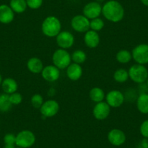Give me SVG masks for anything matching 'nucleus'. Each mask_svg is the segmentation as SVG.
Here are the masks:
<instances>
[{
  "mask_svg": "<svg viewBox=\"0 0 148 148\" xmlns=\"http://www.w3.org/2000/svg\"><path fill=\"white\" fill-rule=\"evenodd\" d=\"M89 97L92 102L98 103L104 101L105 99V95L103 89L99 87H94L89 91Z\"/></svg>",
  "mask_w": 148,
  "mask_h": 148,
  "instance_id": "412c9836",
  "label": "nucleus"
},
{
  "mask_svg": "<svg viewBox=\"0 0 148 148\" xmlns=\"http://www.w3.org/2000/svg\"><path fill=\"white\" fill-rule=\"evenodd\" d=\"M41 73L42 78L48 82H56L60 76V69L54 65H49L44 67Z\"/></svg>",
  "mask_w": 148,
  "mask_h": 148,
  "instance_id": "4468645a",
  "label": "nucleus"
},
{
  "mask_svg": "<svg viewBox=\"0 0 148 148\" xmlns=\"http://www.w3.org/2000/svg\"><path fill=\"white\" fill-rule=\"evenodd\" d=\"M140 134L144 138H147L148 139V119L145 120L142 122L139 128Z\"/></svg>",
  "mask_w": 148,
  "mask_h": 148,
  "instance_id": "2f4dec72",
  "label": "nucleus"
},
{
  "mask_svg": "<svg viewBox=\"0 0 148 148\" xmlns=\"http://www.w3.org/2000/svg\"><path fill=\"white\" fill-rule=\"evenodd\" d=\"M110 108L109 105L104 101L96 103L92 110L94 117L98 121L105 120L110 113Z\"/></svg>",
  "mask_w": 148,
  "mask_h": 148,
  "instance_id": "f8f14e48",
  "label": "nucleus"
},
{
  "mask_svg": "<svg viewBox=\"0 0 148 148\" xmlns=\"http://www.w3.org/2000/svg\"><path fill=\"white\" fill-rule=\"evenodd\" d=\"M10 95V100L12 105H18L22 102L23 96L18 92H14Z\"/></svg>",
  "mask_w": 148,
  "mask_h": 148,
  "instance_id": "c85d7f7f",
  "label": "nucleus"
},
{
  "mask_svg": "<svg viewBox=\"0 0 148 148\" xmlns=\"http://www.w3.org/2000/svg\"><path fill=\"white\" fill-rule=\"evenodd\" d=\"M84 42L87 47L95 49L97 47L100 42V38L97 31L89 30L86 31L84 36Z\"/></svg>",
  "mask_w": 148,
  "mask_h": 148,
  "instance_id": "2eb2a0df",
  "label": "nucleus"
},
{
  "mask_svg": "<svg viewBox=\"0 0 148 148\" xmlns=\"http://www.w3.org/2000/svg\"><path fill=\"white\" fill-rule=\"evenodd\" d=\"M2 81H3V79H2V75H1V74H0V86H1V85H2Z\"/></svg>",
  "mask_w": 148,
  "mask_h": 148,
  "instance_id": "c9c22d12",
  "label": "nucleus"
},
{
  "mask_svg": "<svg viewBox=\"0 0 148 148\" xmlns=\"http://www.w3.org/2000/svg\"><path fill=\"white\" fill-rule=\"evenodd\" d=\"M15 148H22V147H16Z\"/></svg>",
  "mask_w": 148,
  "mask_h": 148,
  "instance_id": "4c0bfd02",
  "label": "nucleus"
},
{
  "mask_svg": "<svg viewBox=\"0 0 148 148\" xmlns=\"http://www.w3.org/2000/svg\"><path fill=\"white\" fill-rule=\"evenodd\" d=\"M83 74V69L81 65L76 63H71L66 68V75L68 79L71 81L76 82L82 78Z\"/></svg>",
  "mask_w": 148,
  "mask_h": 148,
  "instance_id": "dca6fc26",
  "label": "nucleus"
},
{
  "mask_svg": "<svg viewBox=\"0 0 148 148\" xmlns=\"http://www.w3.org/2000/svg\"><path fill=\"white\" fill-rule=\"evenodd\" d=\"M39 110L43 117L52 118L58 114L60 110V105L58 101L55 99H48L44 102Z\"/></svg>",
  "mask_w": 148,
  "mask_h": 148,
  "instance_id": "6e6552de",
  "label": "nucleus"
},
{
  "mask_svg": "<svg viewBox=\"0 0 148 148\" xmlns=\"http://www.w3.org/2000/svg\"><path fill=\"white\" fill-rule=\"evenodd\" d=\"M102 6L97 2H91L86 4L83 9V15L89 20L99 18L102 14Z\"/></svg>",
  "mask_w": 148,
  "mask_h": 148,
  "instance_id": "9b49d317",
  "label": "nucleus"
},
{
  "mask_svg": "<svg viewBox=\"0 0 148 148\" xmlns=\"http://www.w3.org/2000/svg\"><path fill=\"white\" fill-rule=\"evenodd\" d=\"M132 59L137 64L146 65L148 63V45L140 44L133 49L132 52Z\"/></svg>",
  "mask_w": 148,
  "mask_h": 148,
  "instance_id": "423d86ee",
  "label": "nucleus"
},
{
  "mask_svg": "<svg viewBox=\"0 0 148 148\" xmlns=\"http://www.w3.org/2000/svg\"><path fill=\"white\" fill-rule=\"evenodd\" d=\"M71 25L76 32L86 33L90 29V20L84 15H77L71 19Z\"/></svg>",
  "mask_w": 148,
  "mask_h": 148,
  "instance_id": "0eeeda50",
  "label": "nucleus"
},
{
  "mask_svg": "<svg viewBox=\"0 0 148 148\" xmlns=\"http://www.w3.org/2000/svg\"><path fill=\"white\" fill-rule=\"evenodd\" d=\"M15 139H16V136L13 134H7L4 136L5 145H15Z\"/></svg>",
  "mask_w": 148,
  "mask_h": 148,
  "instance_id": "7c9ffc66",
  "label": "nucleus"
},
{
  "mask_svg": "<svg viewBox=\"0 0 148 148\" xmlns=\"http://www.w3.org/2000/svg\"><path fill=\"white\" fill-rule=\"evenodd\" d=\"M108 139L113 146L119 147L123 145L126 140V136L124 132L119 129H113L108 134Z\"/></svg>",
  "mask_w": 148,
  "mask_h": 148,
  "instance_id": "ddd939ff",
  "label": "nucleus"
},
{
  "mask_svg": "<svg viewBox=\"0 0 148 148\" xmlns=\"http://www.w3.org/2000/svg\"><path fill=\"white\" fill-rule=\"evenodd\" d=\"M12 105L10 100V95L8 94L0 95V111L1 112H8L12 108Z\"/></svg>",
  "mask_w": 148,
  "mask_h": 148,
  "instance_id": "393cba45",
  "label": "nucleus"
},
{
  "mask_svg": "<svg viewBox=\"0 0 148 148\" xmlns=\"http://www.w3.org/2000/svg\"><path fill=\"white\" fill-rule=\"evenodd\" d=\"M10 7L15 13H23L26 10L27 3L26 0H10Z\"/></svg>",
  "mask_w": 148,
  "mask_h": 148,
  "instance_id": "4be33fe9",
  "label": "nucleus"
},
{
  "mask_svg": "<svg viewBox=\"0 0 148 148\" xmlns=\"http://www.w3.org/2000/svg\"><path fill=\"white\" fill-rule=\"evenodd\" d=\"M1 86L3 92L8 95H11L14 92H16L18 89V83L12 78H6L3 79Z\"/></svg>",
  "mask_w": 148,
  "mask_h": 148,
  "instance_id": "6ab92c4d",
  "label": "nucleus"
},
{
  "mask_svg": "<svg viewBox=\"0 0 148 148\" xmlns=\"http://www.w3.org/2000/svg\"><path fill=\"white\" fill-rule=\"evenodd\" d=\"M129 73L124 68H119L113 73V79L118 83H124L129 79Z\"/></svg>",
  "mask_w": 148,
  "mask_h": 148,
  "instance_id": "b1692460",
  "label": "nucleus"
},
{
  "mask_svg": "<svg viewBox=\"0 0 148 148\" xmlns=\"http://www.w3.org/2000/svg\"><path fill=\"white\" fill-rule=\"evenodd\" d=\"M74 36L68 31H61L56 36V43L60 49H70L74 45Z\"/></svg>",
  "mask_w": 148,
  "mask_h": 148,
  "instance_id": "9d476101",
  "label": "nucleus"
},
{
  "mask_svg": "<svg viewBox=\"0 0 148 148\" xmlns=\"http://www.w3.org/2000/svg\"><path fill=\"white\" fill-rule=\"evenodd\" d=\"M62 24L57 17L50 15L45 18L42 24V31L43 34L49 38L56 37L60 33Z\"/></svg>",
  "mask_w": 148,
  "mask_h": 148,
  "instance_id": "f03ea898",
  "label": "nucleus"
},
{
  "mask_svg": "<svg viewBox=\"0 0 148 148\" xmlns=\"http://www.w3.org/2000/svg\"><path fill=\"white\" fill-rule=\"evenodd\" d=\"M44 67L45 66L42 60L36 57L31 58L27 62V68L28 71L34 74L41 73Z\"/></svg>",
  "mask_w": 148,
  "mask_h": 148,
  "instance_id": "a211bd4d",
  "label": "nucleus"
},
{
  "mask_svg": "<svg viewBox=\"0 0 148 148\" xmlns=\"http://www.w3.org/2000/svg\"><path fill=\"white\" fill-rule=\"evenodd\" d=\"M15 145H5L4 148H15Z\"/></svg>",
  "mask_w": 148,
  "mask_h": 148,
  "instance_id": "72a5a7b5",
  "label": "nucleus"
},
{
  "mask_svg": "<svg viewBox=\"0 0 148 148\" xmlns=\"http://www.w3.org/2000/svg\"><path fill=\"white\" fill-rule=\"evenodd\" d=\"M102 14L110 22L119 23L123 20L125 11L120 2L116 0H110L102 6Z\"/></svg>",
  "mask_w": 148,
  "mask_h": 148,
  "instance_id": "f257e3e1",
  "label": "nucleus"
},
{
  "mask_svg": "<svg viewBox=\"0 0 148 148\" xmlns=\"http://www.w3.org/2000/svg\"><path fill=\"white\" fill-rule=\"evenodd\" d=\"M116 60L121 64H127L132 60V55L127 49H121L116 54Z\"/></svg>",
  "mask_w": 148,
  "mask_h": 148,
  "instance_id": "5701e85b",
  "label": "nucleus"
},
{
  "mask_svg": "<svg viewBox=\"0 0 148 148\" xmlns=\"http://www.w3.org/2000/svg\"><path fill=\"white\" fill-rule=\"evenodd\" d=\"M71 60L74 63L82 65L86 60V54L82 49H76L71 55Z\"/></svg>",
  "mask_w": 148,
  "mask_h": 148,
  "instance_id": "a878e982",
  "label": "nucleus"
},
{
  "mask_svg": "<svg viewBox=\"0 0 148 148\" xmlns=\"http://www.w3.org/2000/svg\"><path fill=\"white\" fill-rule=\"evenodd\" d=\"M15 18V12L10 5H0V23L3 24H9L13 21Z\"/></svg>",
  "mask_w": 148,
  "mask_h": 148,
  "instance_id": "f3484780",
  "label": "nucleus"
},
{
  "mask_svg": "<svg viewBox=\"0 0 148 148\" xmlns=\"http://www.w3.org/2000/svg\"><path fill=\"white\" fill-rule=\"evenodd\" d=\"M44 98L39 94H35L33 95L31 98V105L36 109H40L42 105L44 103Z\"/></svg>",
  "mask_w": 148,
  "mask_h": 148,
  "instance_id": "cd10ccee",
  "label": "nucleus"
},
{
  "mask_svg": "<svg viewBox=\"0 0 148 148\" xmlns=\"http://www.w3.org/2000/svg\"><path fill=\"white\" fill-rule=\"evenodd\" d=\"M27 6L32 10H37L42 7L43 0H26Z\"/></svg>",
  "mask_w": 148,
  "mask_h": 148,
  "instance_id": "c756f323",
  "label": "nucleus"
},
{
  "mask_svg": "<svg viewBox=\"0 0 148 148\" xmlns=\"http://www.w3.org/2000/svg\"><path fill=\"white\" fill-rule=\"evenodd\" d=\"M105 100L110 108H119L124 102L125 96L121 91L113 89L105 95Z\"/></svg>",
  "mask_w": 148,
  "mask_h": 148,
  "instance_id": "1a4fd4ad",
  "label": "nucleus"
},
{
  "mask_svg": "<svg viewBox=\"0 0 148 148\" xmlns=\"http://www.w3.org/2000/svg\"><path fill=\"white\" fill-rule=\"evenodd\" d=\"M128 73L129 79L139 84H144L148 79V71L144 65L134 64L129 68Z\"/></svg>",
  "mask_w": 148,
  "mask_h": 148,
  "instance_id": "7ed1b4c3",
  "label": "nucleus"
},
{
  "mask_svg": "<svg viewBox=\"0 0 148 148\" xmlns=\"http://www.w3.org/2000/svg\"><path fill=\"white\" fill-rule=\"evenodd\" d=\"M36 136L30 130H23L16 135L15 145L22 148H29L35 144Z\"/></svg>",
  "mask_w": 148,
  "mask_h": 148,
  "instance_id": "39448f33",
  "label": "nucleus"
},
{
  "mask_svg": "<svg viewBox=\"0 0 148 148\" xmlns=\"http://www.w3.org/2000/svg\"><path fill=\"white\" fill-rule=\"evenodd\" d=\"M139 148H148V139L144 138L139 145Z\"/></svg>",
  "mask_w": 148,
  "mask_h": 148,
  "instance_id": "473e14b6",
  "label": "nucleus"
},
{
  "mask_svg": "<svg viewBox=\"0 0 148 148\" xmlns=\"http://www.w3.org/2000/svg\"><path fill=\"white\" fill-rule=\"evenodd\" d=\"M136 108L141 113L148 114V94L141 93L136 99Z\"/></svg>",
  "mask_w": 148,
  "mask_h": 148,
  "instance_id": "aec40b11",
  "label": "nucleus"
},
{
  "mask_svg": "<svg viewBox=\"0 0 148 148\" xmlns=\"http://www.w3.org/2000/svg\"><path fill=\"white\" fill-rule=\"evenodd\" d=\"M147 87H148V79H147Z\"/></svg>",
  "mask_w": 148,
  "mask_h": 148,
  "instance_id": "e433bc0d",
  "label": "nucleus"
},
{
  "mask_svg": "<svg viewBox=\"0 0 148 148\" xmlns=\"http://www.w3.org/2000/svg\"><path fill=\"white\" fill-rule=\"evenodd\" d=\"M104 26H105V23L100 18H97L90 21V29L92 31L98 32L103 29Z\"/></svg>",
  "mask_w": 148,
  "mask_h": 148,
  "instance_id": "bb28decb",
  "label": "nucleus"
},
{
  "mask_svg": "<svg viewBox=\"0 0 148 148\" xmlns=\"http://www.w3.org/2000/svg\"><path fill=\"white\" fill-rule=\"evenodd\" d=\"M140 1L145 6L148 7V0H140Z\"/></svg>",
  "mask_w": 148,
  "mask_h": 148,
  "instance_id": "f704fd0d",
  "label": "nucleus"
},
{
  "mask_svg": "<svg viewBox=\"0 0 148 148\" xmlns=\"http://www.w3.org/2000/svg\"><path fill=\"white\" fill-rule=\"evenodd\" d=\"M52 62L60 70L66 69L71 63V55L67 49H56L52 55Z\"/></svg>",
  "mask_w": 148,
  "mask_h": 148,
  "instance_id": "20e7f679",
  "label": "nucleus"
}]
</instances>
